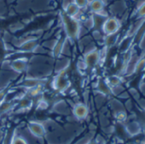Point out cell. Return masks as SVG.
<instances>
[{
  "label": "cell",
  "mask_w": 145,
  "mask_h": 144,
  "mask_svg": "<svg viewBox=\"0 0 145 144\" xmlns=\"http://www.w3.org/2000/svg\"><path fill=\"white\" fill-rule=\"evenodd\" d=\"M106 83H108V85L109 87L112 88H114V87H117V86H120L122 83L121 81V78L119 77V76H116V75H114V76H110L107 78L106 80Z\"/></svg>",
  "instance_id": "18"
},
{
  "label": "cell",
  "mask_w": 145,
  "mask_h": 144,
  "mask_svg": "<svg viewBox=\"0 0 145 144\" xmlns=\"http://www.w3.org/2000/svg\"><path fill=\"white\" fill-rule=\"evenodd\" d=\"M42 89H43V85H39V86L35 87V88H33V89H29L27 94H29V96H32V97H34V96L36 97V96L40 94Z\"/></svg>",
  "instance_id": "23"
},
{
  "label": "cell",
  "mask_w": 145,
  "mask_h": 144,
  "mask_svg": "<svg viewBox=\"0 0 145 144\" xmlns=\"http://www.w3.org/2000/svg\"><path fill=\"white\" fill-rule=\"evenodd\" d=\"M106 3L104 0H91L89 2V9L92 14H99L104 11Z\"/></svg>",
  "instance_id": "10"
},
{
  "label": "cell",
  "mask_w": 145,
  "mask_h": 144,
  "mask_svg": "<svg viewBox=\"0 0 145 144\" xmlns=\"http://www.w3.org/2000/svg\"><path fill=\"white\" fill-rule=\"evenodd\" d=\"M39 85H43V83H41L40 80L35 79V78H29V79H27V80L22 82V86L28 89L35 88Z\"/></svg>",
  "instance_id": "17"
},
{
  "label": "cell",
  "mask_w": 145,
  "mask_h": 144,
  "mask_svg": "<svg viewBox=\"0 0 145 144\" xmlns=\"http://www.w3.org/2000/svg\"><path fill=\"white\" fill-rule=\"evenodd\" d=\"M10 144H28V143L24 137L21 135H16L13 136V138L11 139Z\"/></svg>",
  "instance_id": "25"
},
{
  "label": "cell",
  "mask_w": 145,
  "mask_h": 144,
  "mask_svg": "<svg viewBox=\"0 0 145 144\" xmlns=\"http://www.w3.org/2000/svg\"><path fill=\"white\" fill-rule=\"evenodd\" d=\"M90 1H91V0H89V2H90Z\"/></svg>",
  "instance_id": "33"
},
{
  "label": "cell",
  "mask_w": 145,
  "mask_h": 144,
  "mask_svg": "<svg viewBox=\"0 0 145 144\" xmlns=\"http://www.w3.org/2000/svg\"><path fill=\"white\" fill-rule=\"evenodd\" d=\"M104 36H105V35H104V34H103V32L100 31V30H94V31L92 32V38H93L95 40H97V41H99V40L103 41Z\"/></svg>",
  "instance_id": "27"
},
{
  "label": "cell",
  "mask_w": 145,
  "mask_h": 144,
  "mask_svg": "<svg viewBox=\"0 0 145 144\" xmlns=\"http://www.w3.org/2000/svg\"><path fill=\"white\" fill-rule=\"evenodd\" d=\"M80 9L74 4V3H72L71 5H69L68 6H67L64 10H63V12L70 17H72V18H76L78 17V15L80 14Z\"/></svg>",
  "instance_id": "13"
},
{
  "label": "cell",
  "mask_w": 145,
  "mask_h": 144,
  "mask_svg": "<svg viewBox=\"0 0 145 144\" xmlns=\"http://www.w3.org/2000/svg\"><path fill=\"white\" fill-rule=\"evenodd\" d=\"M13 106H14V105L11 101L5 100L1 105H0V115L9 112L10 110L12 109Z\"/></svg>",
  "instance_id": "20"
},
{
  "label": "cell",
  "mask_w": 145,
  "mask_h": 144,
  "mask_svg": "<svg viewBox=\"0 0 145 144\" xmlns=\"http://www.w3.org/2000/svg\"><path fill=\"white\" fill-rule=\"evenodd\" d=\"M18 105H19L20 108H22V109H27V108H29L31 106L32 100L28 97H22L20 100V101L18 102Z\"/></svg>",
  "instance_id": "21"
},
{
  "label": "cell",
  "mask_w": 145,
  "mask_h": 144,
  "mask_svg": "<svg viewBox=\"0 0 145 144\" xmlns=\"http://www.w3.org/2000/svg\"><path fill=\"white\" fill-rule=\"evenodd\" d=\"M6 98V90H1L0 91V105H1Z\"/></svg>",
  "instance_id": "28"
},
{
  "label": "cell",
  "mask_w": 145,
  "mask_h": 144,
  "mask_svg": "<svg viewBox=\"0 0 145 144\" xmlns=\"http://www.w3.org/2000/svg\"><path fill=\"white\" fill-rule=\"evenodd\" d=\"M74 3V0H62V3H61V5H62V9L64 10L67 6H68L69 5Z\"/></svg>",
  "instance_id": "29"
},
{
  "label": "cell",
  "mask_w": 145,
  "mask_h": 144,
  "mask_svg": "<svg viewBox=\"0 0 145 144\" xmlns=\"http://www.w3.org/2000/svg\"><path fill=\"white\" fill-rule=\"evenodd\" d=\"M127 5L125 0H116L110 6H109V12L115 16H123L125 12H126Z\"/></svg>",
  "instance_id": "5"
},
{
  "label": "cell",
  "mask_w": 145,
  "mask_h": 144,
  "mask_svg": "<svg viewBox=\"0 0 145 144\" xmlns=\"http://www.w3.org/2000/svg\"><path fill=\"white\" fill-rule=\"evenodd\" d=\"M10 67L18 73H22L28 69V62L26 58H16L10 63Z\"/></svg>",
  "instance_id": "8"
},
{
  "label": "cell",
  "mask_w": 145,
  "mask_h": 144,
  "mask_svg": "<svg viewBox=\"0 0 145 144\" xmlns=\"http://www.w3.org/2000/svg\"><path fill=\"white\" fill-rule=\"evenodd\" d=\"M83 27L85 28H86L88 31L94 28V21H93L92 15L84 20V22H83Z\"/></svg>",
  "instance_id": "22"
},
{
  "label": "cell",
  "mask_w": 145,
  "mask_h": 144,
  "mask_svg": "<svg viewBox=\"0 0 145 144\" xmlns=\"http://www.w3.org/2000/svg\"><path fill=\"white\" fill-rule=\"evenodd\" d=\"M86 144H99V142L97 140H90Z\"/></svg>",
  "instance_id": "30"
},
{
  "label": "cell",
  "mask_w": 145,
  "mask_h": 144,
  "mask_svg": "<svg viewBox=\"0 0 145 144\" xmlns=\"http://www.w3.org/2000/svg\"><path fill=\"white\" fill-rule=\"evenodd\" d=\"M66 40H67V36L62 34L60 35V37L56 40V42L52 49V54L55 57H58L62 53V50Z\"/></svg>",
  "instance_id": "11"
},
{
  "label": "cell",
  "mask_w": 145,
  "mask_h": 144,
  "mask_svg": "<svg viewBox=\"0 0 145 144\" xmlns=\"http://www.w3.org/2000/svg\"><path fill=\"white\" fill-rule=\"evenodd\" d=\"M74 3L80 9H86L89 5V0H74Z\"/></svg>",
  "instance_id": "26"
},
{
  "label": "cell",
  "mask_w": 145,
  "mask_h": 144,
  "mask_svg": "<svg viewBox=\"0 0 145 144\" xmlns=\"http://www.w3.org/2000/svg\"><path fill=\"white\" fill-rule=\"evenodd\" d=\"M109 1H114H114H116V0H109Z\"/></svg>",
  "instance_id": "31"
},
{
  "label": "cell",
  "mask_w": 145,
  "mask_h": 144,
  "mask_svg": "<svg viewBox=\"0 0 145 144\" xmlns=\"http://www.w3.org/2000/svg\"><path fill=\"white\" fill-rule=\"evenodd\" d=\"M120 35L119 34H110V35H105L103 39V43L105 46V48H111L114 45L117 44L119 41Z\"/></svg>",
  "instance_id": "15"
},
{
  "label": "cell",
  "mask_w": 145,
  "mask_h": 144,
  "mask_svg": "<svg viewBox=\"0 0 145 144\" xmlns=\"http://www.w3.org/2000/svg\"><path fill=\"white\" fill-rule=\"evenodd\" d=\"M125 131H126L127 134H129L131 136L137 135L139 133H141V131H142L141 124L137 121L130 122L125 125Z\"/></svg>",
  "instance_id": "12"
},
{
  "label": "cell",
  "mask_w": 145,
  "mask_h": 144,
  "mask_svg": "<svg viewBox=\"0 0 145 144\" xmlns=\"http://www.w3.org/2000/svg\"><path fill=\"white\" fill-rule=\"evenodd\" d=\"M38 45H39V42L37 39L33 38V39H28L25 40L24 42H22L18 46V48L22 52H34Z\"/></svg>",
  "instance_id": "9"
},
{
  "label": "cell",
  "mask_w": 145,
  "mask_h": 144,
  "mask_svg": "<svg viewBox=\"0 0 145 144\" xmlns=\"http://www.w3.org/2000/svg\"><path fill=\"white\" fill-rule=\"evenodd\" d=\"M143 144H145V141H144V142H143Z\"/></svg>",
  "instance_id": "32"
},
{
  "label": "cell",
  "mask_w": 145,
  "mask_h": 144,
  "mask_svg": "<svg viewBox=\"0 0 145 144\" xmlns=\"http://www.w3.org/2000/svg\"><path fill=\"white\" fill-rule=\"evenodd\" d=\"M102 57H101V52L97 49L91 51L90 52H87L84 55V62L86 66V69H93L95 68L100 62Z\"/></svg>",
  "instance_id": "3"
},
{
  "label": "cell",
  "mask_w": 145,
  "mask_h": 144,
  "mask_svg": "<svg viewBox=\"0 0 145 144\" xmlns=\"http://www.w3.org/2000/svg\"><path fill=\"white\" fill-rule=\"evenodd\" d=\"M121 28V22L116 17H108L102 27V32L104 35L118 34Z\"/></svg>",
  "instance_id": "2"
},
{
  "label": "cell",
  "mask_w": 145,
  "mask_h": 144,
  "mask_svg": "<svg viewBox=\"0 0 145 144\" xmlns=\"http://www.w3.org/2000/svg\"><path fill=\"white\" fill-rule=\"evenodd\" d=\"M114 117H115V119L119 123H124L127 119L126 113H125V112L124 110L123 111H120V112H116L115 114H114Z\"/></svg>",
  "instance_id": "24"
},
{
  "label": "cell",
  "mask_w": 145,
  "mask_h": 144,
  "mask_svg": "<svg viewBox=\"0 0 145 144\" xmlns=\"http://www.w3.org/2000/svg\"><path fill=\"white\" fill-rule=\"evenodd\" d=\"M137 19H145V0L137 5L136 10Z\"/></svg>",
  "instance_id": "19"
},
{
  "label": "cell",
  "mask_w": 145,
  "mask_h": 144,
  "mask_svg": "<svg viewBox=\"0 0 145 144\" xmlns=\"http://www.w3.org/2000/svg\"><path fill=\"white\" fill-rule=\"evenodd\" d=\"M28 129L29 131L38 138H42L45 135V128L41 123L32 121L28 123Z\"/></svg>",
  "instance_id": "7"
},
{
  "label": "cell",
  "mask_w": 145,
  "mask_h": 144,
  "mask_svg": "<svg viewBox=\"0 0 145 144\" xmlns=\"http://www.w3.org/2000/svg\"><path fill=\"white\" fill-rule=\"evenodd\" d=\"M144 22H145V19H137L134 22V23H132V25H131V27L127 30L126 36L134 37L135 34L137 33V31L139 30V28H141V26L143 24Z\"/></svg>",
  "instance_id": "14"
},
{
  "label": "cell",
  "mask_w": 145,
  "mask_h": 144,
  "mask_svg": "<svg viewBox=\"0 0 145 144\" xmlns=\"http://www.w3.org/2000/svg\"><path fill=\"white\" fill-rule=\"evenodd\" d=\"M61 19L67 39L69 41L78 40L80 29L81 27L79 20L77 18H72L67 16L64 12L61 14Z\"/></svg>",
  "instance_id": "1"
},
{
  "label": "cell",
  "mask_w": 145,
  "mask_h": 144,
  "mask_svg": "<svg viewBox=\"0 0 145 144\" xmlns=\"http://www.w3.org/2000/svg\"><path fill=\"white\" fill-rule=\"evenodd\" d=\"M72 113L77 119L83 120L87 118L89 114V109L86 105L83 103H77L72 108Z\"/></svg>",
  "instance_id": "6"
},
{
  "label": "cell",
  "mask_w": 145,
  "mask_h": 144,
  "mask_svg": "<svg viewBox=\"0 0 145 144\" xmlns=\"http://www.w3.org/2000/svg\"><path fill=\"white\" fill-rule=\"evenodd\" d=\"M97 90L104 94V95H108V94H112L111 92V88L108 85V83H106V81H103V80H100L98 83H97Z\"/></svg>",
  "instance_id": "16"
},
{
  "label": "cell",
  "mask_w": 145,
  "mask_h": 144,
  "mask_svg": "<svg viewBox=\"0 0 145 144\" xmlns=\"http://www.w3.org/2000/svg\"><path fill=\"white\" fill-rule=\"evenodd\" d=\"M53 85H54L55 89L60 92H62L68 89L70 83L67 79V76L66 74V69L60 70L59 74L55 77Z\"/></svg>",
  "instance_id": "4"
}]
</instances>
